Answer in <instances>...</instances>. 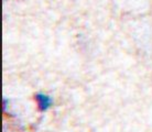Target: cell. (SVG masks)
<instances>
[{"mask_svg":"<svg viewBox=\"0 0 152 132\" xmlns=\"http://www.w3.org/2000/svg\"><path fill=\"white\" fill-rule=\"evenodd\" d=\"M37 101H38L39 108L41 110H45L48 109L51 105V99L48 97V96H44V95H38L37 96Z\"/></svg>","mask_w":152,"mask_h":132,"instance_id":"1","label":"cell"}]
</instances>
